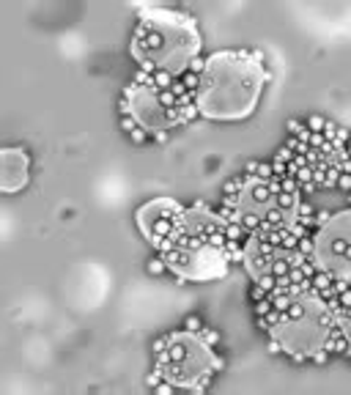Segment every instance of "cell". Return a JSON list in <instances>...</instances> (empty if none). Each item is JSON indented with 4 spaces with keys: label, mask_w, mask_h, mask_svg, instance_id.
Wrapping results in <instances>:
<instances>
[{
    "label": "cell",
    "mask_w": 351,
    "mask_h": 395,
    "mask_svg": "<svg viewBox=\"0 0 351 395\" xmlns=\"http://www.w3.org/2000/svg\"><path fill=\"white\" fill-rule=\"evenodd\" d=\"M327 220H329V214H327V211H316V214H313V222H316V228H321Z\"/></svg>",
    "instance_id": "cell-52"
},
{
    "label": "cell",
    "mask_w": 351,
    "mask_h": 395,
    "mask_svg": "<svg viewBox=\"0 0 351 395\" xmlns=\"http://www.w3.org/2000/svg\"><path fill=\"white\" fill-rule=\"evenodd\" d=\"M200 49L203 36L192 14L162 6L138 8V25L129 39V55L138 69L148 74L170 71L173 77H181Z\"/></svg>",
    "instance_id": "cell-2"
},
{
    "label": "cell",
    "mask_w": 351,
    "mask_h": 395,
    "mask_svg": "<svg viewBox=\"0 0 351 395\" xmlns=\"http://www.w3.org/2000/svg\"><path fill=\"white\" fill-rule=\"evenodd\" d=\"M310 135H313V132H310L307 126H302V129L296 132L294 138H296V140H302V143H307V146H310Z\"/></svg>",
    "instance_id": "cell-50"
},
{
    "label": "cell",
    "mask_w": 351,
    "mask_h": 395,
    "mask_svg": "<svg viewBox=\"0 0 351 395\" xmlns=\"http://www.w3.org/2000/svg\"><path fill=\"white\" fill-rule=\"evenodd\" d=\"M324 124H327V118H321V116H310L304 126H307L310 132H324Z\"/></svg>",
    "instance_id": "cell-32"
},
{
    "label": "cell",
    "mask_w": 351,
    "mask_h": 395,
    "mask_svg": "<svg viewBox=\"0 0 351 395\" xmlns=\"http://www.w3.org/2000/svg\"><path fill=\"white\" fill-rule=\"evenodd\" d=\"M184 211L187 209L176 198H154V201L143 203L135 211V220H138V228L143 233V239L159 253L165 247V242H170V236H173V231L179 228Z\"/></svg>",
    "instance_id": "cell-8"
},
{
    "label": "cell",
    "mask_w": 351,
    "mask_h": 395,
    "mask_svg": "<svg viewBox=\"0 0 351 395\" xmlns=\"http://www.w3.org/2000/svg\"><path fill=\"white\" fill-rule=\"evenodd\" d=\"M346 151H349V160H351V146H349V148H346Z\"/></svg>",
    "instance_id": "cell-56"
},
{
    "label": "cell",
    "mask_w": 351,
    "mask_h": 395,
    "mask_svg": "<svg viewBox=\"0 0 351 395\" xmlns=\"http://www.w3.org/2000/svg\"><path fill=\"white\" fill-rule=\"evenodd\" d=\"M255 283H258V285H261V288H263V291H272V288H275V285H277V275H272V272H266V275H261V278H258V280H255Z\"/></svg>",
    "instance_id": "cell-26"
},
{
    "label": "cell",
    "mask_w": 351,
    "mask_h": 395,
    "mask_svg": "<svg viewBox=\"0 0 351 395\" xmlns=\"http://www.w3.org/2000/svg\"><path fill=\"white\" fill-rule=\"evenodd\" d=\"M272 310V297H263L261 302H255V316H266Z\"/></svg>",
    "instance_id": "cell-36"
},
{
    "label": "cell",
    "mask_w": 351,
    "mask_h": 395,
    "mask_svg": "<svg viewBox=\"0 0 351 395\" xmlns=\"http://www.w3.org/2000/svg\"><path fill=\"white\" fill-rule=\"evenodd\" d=\"M294 157H296V154L291 151L288 146H280V148L275 151V160H277V162H285V165H288V162H294Z\"/></svg>",
    "instance_id": "cell-29"
},
{
    "label": "cell",
    "mask_w": 351,
    "mask_h": 395,
    "mask_svg": "<svg viewBox=\"0 0 351 395\" xmlns=\"http://www.w3.org/2000/svg\"><path fill=\"white\" fill-rule=\"evenodd\" d=\"M313 173H316V167L313 165H304V167H299V173H296V181H299V184H310V181H313Z\"/></svg>",
    "instance_id": "cell-27"
},
{
    "label": "cell",
    "mask_w": 351,
    "mask_h": 395,
    "mask_svg": "<svg viewBox=\"0 0 351 395\" xmlns=\"http://www.w3.org/2000/svg\"><path fill=\"white\" fill-rule=\"evenodd\" d=\"M349 146H351V143H349Z\"/></svg>",
    "instance_id": "cell-59"
},
{
    "label": "cell",
    "mask_w": 351,
    "mask_h": 395,
    "mask_svg": "<svg viewBox=\"0 0 351 395\" xmlns=\"http://www.w3.org/2000/svg\"><path fill=\"white\" fill-rule=\"evenodd\" d=\"M165 349H167V335H165V338H157V340H154V351H157V354H162Z\"/></svg>",
    "instance_id": "cell-51"
},
{
    "label": "cell",
    "mask_w": 351,
    "mask_h": 395,
    "mask_svg": "<svg viewBox=\"0 0 351 395\" xmlns=\"http://www.w3.org/2000/svg\"><path fill=\"white\" fill-rule=\"evenodd\" d=\"M255 179H261V181H269V179H275V170H272V162H258V170H255Z\"/></svg>",
    "instance_id": "cell-23"
},
{
    "label": "cell",
    "mask_w": 351,
    "mask_h": 395,
    "mask_svg": "<svg viewBox=\"0 0 351 395\" xmlns=\"http://www.w3.org/2000/svg\"><path fill=\"white\" fill-rule=\"evenodd\" d=\"M337 179H340V167H337V162H335V165L327 167V181H324V189L337 187Z\"/></svg>",
    "instance_id": "cell-22"
},
{
    "label": "cell",
    "mask_w": 351,
    "mask_h": 395,
    "mask_svg": "<svg viewBox=\"0 0 351 395\" xmlns=\"http://www.w3.org/2000/svg\"><path fill=\"white\" fill-rule=\"evenodd\" d=\"M266 351L272 354V357H277V354H282V346H280V340H277V338H269V343H266Z\"/></svg>",
    "instance_id": "cell-44"
},
{
    "label": "cell",
    "mask_w": 351,
    "mask_h": 395,
    "mask_svg": "<svg viewBox=\"0 0 351 395\" xmlns=\"http://www.w3.org/2000/svg\"><path fill=\"white\" fill-rule=\"evenodd\" d=\"M244 269H247V275L253 280H258L261 275L272 272V256H266L250 236H247V242H244Z\"/></svg>",
    "instance_id": "cell-11"
},
{
    "label": "cell",
    "mask_w": 351,
    "mask_h": 395,
    "mask_svg": "<svg viewBox=\"0 0 351 395\" xmlns=\"http://www.w3.org/2000/svg\"><path fill=\"white\" fill-rule=\"evenodd\" d=\"M310 360H313V362H318V365H324V362L329 360V351H327V349H318V351L313 354V357H310Z\"/></svg>",
    "instance_id": "cell-47"
},
{
    "label": "cell",
    "mask_w": 351,
    "mask_h": 395,
    "mask_svg": "<svg viewBox=\"0 0 351 395\" xmlns=\"http://www.w3.org/2000/svg\"><path fill=\"white\" fill-rule=\"evenodd\" d=\"M285 146H288L294 154H307V151H310V146H307V143H302V140H296L294 135H291V138L285 140Z\"/></svg>",
    "instance_id": "cell-28"
},
{
    "label": "cell",
    "mask_w": 351,
    "mask_h": 395,
    "mask_svg": "<svg viewBox=\"0 0 351 395\" xmlns=\"http://www.w3.org/2000/svg\"><path fill=\"white\" fill-rule=\"evenodd\" d=\"M272 170H275V176H277V179H285V162H277V160H272Z\"/></svg>",
    "instance_id": "cell-48"
},
{
    "label": "cell",
    "mask_w": 351,
    "mask_h": 395,
    "mask_svg": "<svg viewBox=\"0 0 351 395\" xmlns=\"http://www.w3.org/2000/svg\"><path fill=\"white\" fill-rule=\"evenodd\" d=\"M255 170H258V162H247V167H244V173H247V176H255Z\"/></svg>",
    "instance_id": "cell-54"
},
{
    "label": "cell",
    "mask_w": 351,
    "mask_h": 395,
    "mask_svg": "<svg viewBox=\"0 0 351 395\" xmlns=\"http://www.w3.org/2000/svg\"><path fill=\"white\" fill-rule=\"evenodd\" d=\"M157 143H167V132H157V135H151Z\"/></svg>",
    "instance_id": "cell-55"
},
{
    "label": "cell",
    "mask_w": 351,
    "mask_h": 395,
    "mask_svg": "<svg viewBox=\"0 0 351 395\" xmlns=\"http://www.w3.org/2000/svg\"><path fill=\"white\" fill-rule=\"evenodd\" d=\"M337 189L351 198V173H340V179H337Z\"/></svg>",
    "instance_id": "cell-35"
},
{
    "label": "cell",
    "mask_w": 351,
    "mask_h": 395,
    "mask_svg": "<svg viewBox=\"0 0 351 395\" xmlns=\"http://www.w3.org/2000/svg\"><path fill=\"white\" fill-rule=\"evenodd\" d=\"M154 368L176 387L192 390L195 384L209 381L214 373H220L225 368V360L211 351V346L200 338V332L179 329V332H167V349L157 354Z\"/></svg>",
    "instance_id": "cell-3"
},
{
    "label": "cell",
    "mask_w": 351,
    "mask_h": 395,
    "mask_svg": "<svg viewBox=\"0 0 351 395\" xmlns=\"http://www.w3.org/2000/svg\"><path fill=\"white\" fill-rule=\"evenodd\" d=\"M30 181V157L25 148H3L0 151V189L14 195L28 187Z\"/></svg>",
    "instance_id": "cell-9"
},
{
    "label": "cell",
    "mask_w": 351,
    "mask_h": 395,
    "mask_svg": "<svg viewBox=\"0 0 351 395\" xmlns=\"http://www.w3.org/2000/svg\"><path fill=\"white\" fill-rule=\"evenodd\" d=\"M129 138L135 140V143H138V146H143L145 140L151 138V132H148V129H143V126H138V129H132V132H129Z\"/></svg>",
    "instance_id": "cell-30"
},
{
    "label": "cell",
    "mask_w": 351,
    "mask_h": 395,
    "mask_svg": "<svg viewBox=\"0 0 351 395\" xmlns=\"http://www.w3.org/2000/svg\"><path fill=\"white\" fill-rule=\"evenodd\" d=\"M282 253H294V250H299V236H294L288 228L282 231Z\"/></svg>",
    "instance_id": "cell-20"
},
{
    "label": "cell",
    "mask_w": 351,
    "mask_h": 395,
    "mask_svg": "<svg viewBox=\"0 0 351 395\" xmlns=\"http://www.w3.org/2000/svg\"><path fill=\"white\" fill-rule=\"evenodd\" d=\"M132 83H135V85H151V74L143 71V69H138V74L132 77Z\"/></svg>",
    "instance_id": "cell-39"
},
{
    "label": "cell",
    "mask_w": 351,
    "mask_h": 395,
    "mask_svg": "<svg viewBox=\"0 0 351 395\" xmlns=\"http://www.w3.org/2000/svg\"><path fill=\"white\" fill-rule=\"evenodd\" d=\"M349 283H351V278H349Z\"/></svg>",
    "instance_id": "cell-58"
},
{
    "label": "cell",
    "mask_w": 351,
    "mask_h": 395,
    "mask_svg": "<svg viewBox=\"0 0 351 395\" xmlns=\"http://www.w3.org/2000/svg\"><path fill=\"white\" fill-rule=\"evenodd\" d=\"M225 236H228V242H241V244H244L250 233L241 228L239 222H225Z\"/></svg>",
    "instance_id": "cell-16"
},
{
    "label": "cell",
    "mask_w": 351,
    "mask_h": 395,
    "mask_svg": "<svg viewBox=\"0 0 351 395\" xmlns=\"http://www.w3.org/2000/svg\"><path fill=\"white\" fill-rule=\"evenodd\" d=\"M302 121H296V118H291V121H285V129H288L291 132V135H296V132H299V129H302Z\"/></svg>",
    "instance_id": "cell-49"
},
{
    "label": "cell",
    "mask_w": 351,
    "mask_h": 395,
    "mask_svg": "<svg viewBox=\"0 0 351 395\" xmlns=\"http://www.w3.org/2000/svg\"><path fill=\"white\" fill-rule=\"evenodd\" d=\"M332 280H335V278H332L327 269H316V275L310 278V285H313V291H321V288H329Z\"/></svg>",
    "instance_id": "cell-17"
},
{
    "label": "cell",
    "mask_w": 351,
    "mask_h": 395,
    "mask_svg": "<svg viewBox=\"0 0 351 395\" xmlns=\"http://www.w3.org/2000/svg\"><path fill=\"white\" fill-rule=\"evenodd\" d=\"M335 324H337L335 310H329L316 297L304 316H299V319H282L277 326L269 329V335L280 340L282 351L288 354L294 362H304L318 349H324V343L329 338V329Z\"/></svg>",
    "instance_id": "cell-4"
},
{
    "label": "cell",
    "mask_w": 351,
    "mask_h": 395,
    "mask_svg": "<svg viewBox=\"0 0 351 395\" xmlns=\"http://www.w3.org/2000/svg\"><path fill=\"white\" fill-rule=\"evenodd\" d=\"M340 307H351V285L337 294V310H340Z\"/></svg>",
    "instance_id": "cell-37"
},
{
    "label": "cell",
    "mask_w": 351,
    "mask_h": 395,
    "mask_svg": "<svg viewBox=\"0 0 351 395\" xmlns=\"http://www.w3.org/2000/svg\"><path fill=\"white\" fill-rule=\"evenodd\" d=\"M294 220L291 214H285L280 206H275V203H269L266 209H263V225H269V228H288V222Z\"/></svg>",
    "instance_id": "cell-13"
},
{
    "label": "cell",
    "mask_w": 351,
    "mask_h": 395,
    "mask_svg": "<svg viewBox=\"0 0 351 395\" xmlns=\"http://www.w3.org/2000/svg\"><path fill=\"white\" fill-rule=\"evenodd\" d=\"M159 256L165 258L167 272H173L179 283L195 280V283H211V280H222L231 269V263L225 258V250L217 247H200V250H184L165 244L159 250Z\"/></svg>",
    "instance_id": "cell-6"
},
{
    "label": "cell",
    "mask_w": 351,
    "mask_h": 395,
    "mask_svg": "<svg viewBox=\"0 0 351 395\" xmlns=\"http://www.w3.org/2000/svg\"><path fill=\"white\" fill-rule=\"evenodd\" d=\"M138 121H135V118H132V116H124V118H121V129H124V132H132V129H138Z\"/></svg>",
    "instance_id": "cell-46"
},
{
    "label": "cell",
    "mask_w": 351,
    "mask_h": 395,
    "mask_svg": "<svg viewBox=\"0 0 351 395\" xmlns=\"http://www.w3.org/2000/svg\"><path fill=\"white\" fill-rule=\"evenodd\" d=\"M159 381H165V376H162V373H159V371H157V368H154L151 373L145 376V384H148V387H157Z\"/></svg>",
    "instance_id": "cell-42"
},
{
    "label": "cell",
    "mask_w": 351,
    "mask_h": 395,
    "mask_svg": "<svg viewBox=\"0 0 351 395\" xmlns=\"http://www.w3.org/2000/svg\"><path fill=\"white\" fill-rule=\"evenodd\" d=\"M189 71H195V74H203V71H206V58H195L192 63H189Z\"/></svg>",
    "instance_id": "cell-41"
},
{
    "label": "cell",
    "mask_w": 351,
    "mask_h": 395,
    "mask_svg": "<svg viewBox=\"0 0 351 395\" xmlns=\"http://www.w3.org/2000/svg\"><path fill=\"white\" fill-rule=\"evenodd\" d=\"M255 326H258L261 332H269V321H266V316H258V321H255Z\"/></svg>",
    "instance_id": "cell-53"
},
{
    "label": "cell",
    "mask_w": 351,
    "mask_h": 395,
    "mask_svg": "<svg viewBox=\"0 0 351 395\" xmlns=\"http://www.w3.org/2000/svg\"><path fill=\"white\" fill-rule=\"evenodd\" d=\"M266 63L255 61L253 49H217L206 58L200 74L198 110L209 121H244L261 102L269 83Z\"/></svg>",
    "instance_id": "cell-1"
},
{
    "label": "cell",
    "mask_w": 351,
    "mask_h": 395,
    "mask_svg": "<svg viewBox=\"0 0 351 395\" xmlns=\"http://www.w3.org/2000/svg\"><path fill=\"white\" fill-rule=\"evenodd\" d=\"M272 201H275V195L269 192V184H266V181H261V179H255V176L244 184V189H241V195H239V206L261 209V211Z\"/></svg>",
    "instance_id": "cell-10"
},
{
    "label": "cell",
    "mask_w": 351,
    "mask_h": 395,
    "mask_svg": "<svg viewBox=\"0 0 351 395\" xmlns=\"http://www.w3.org/2000/svg\"><path fill=\"white\" fill-rule=\"evenodd\" d=\"M200 338L206 340L209 346H214V343L220 340V332H217V329H211V326H203V329H200Z\"/></svg>",
    "instance_id": "cell-33"
},
{
    "label": "cell",
    "mask_w": 351,
    "mask_h": 395,
    "mask_svg": "<svg viewBox=\"0 0 351 395\" xmlns=\"http://www.w3.org/2000/svg\"><path fill=\"white\" fill-rule=\"evenodd\" d=\"M299 253H304V256L313 258V253H316V233H307L299 239Z\"/></svg>",
    "instance_id": "cell-21"
},
{
    "label": "cell",
    "mask_w": 351,
    "mask_h": 395,
    "mask_svg": "<svg viewBox=\"0 0 351 395\" xmlns=\"http://www.w3.org/2000/svg\"><path fill=\"white\" fill-rule=\"evenodd\" d=\"M346 357H349V360H351V349H349V354H346Z\"/></svg>",
    "instance_id": "cell-57"
},
{
    "label": "cell",
    "mask_w": 351,
    "mask_h": 395,
    "mask_svg": "<svg viewBox=\"0 0 351 395\" xmlns=\"http://www.w3.org/2000/svg\"><path fill=\"white\" fill-rule=\"evenodd\" d=\"M266 321H269V329H272V326H277V324H280V321H282V313L272 307V310L266 313Z\"/></svg>",
    "instance_id": "cell-43"
},
{
    "label": "cell",
    "mask_w": 351,
    "mask_h": 395,
    "mask_svg": "<svg viewBox=\"0 0 351 395\" xmlns=\"http://www.w3.org/2000/svg\"><path fill=\"white\" fill-rule=\"evenodd\" d=\"M179 77H173L170 71H154L151 74V88H157V91H167V88H173V83H176Z\"/></svg>",
    "instance_id": "cell-15"
},
{
    "label": "cell",
    "mask_w": 351,
    "mask_h": 395,
    "mask_svg": "<svg viewBox=\"0 0 351 395\" xmlns=\"http://www.w3.org/2000/svg\"><path fill=\"white\" fill-rule=\"evenodd\" d=\"M299 201H302V192H280V195H275V201H272V203H275V206H280L285 214L294 217Z\"/></svg>",
    "instance_id": "cell-14"
},
{
    "label": "cell",
    "mask_w": 351,
    "mask_h": 395,
    "mask_svg": "<svg viewBox=\"0 0 351 395\" xmlns=\"http://www.w3.org/2000/svg\"><path fill=\"white\" fill-rule=\"evenodd\" d=\"M236 222H239L247 233H255V231L263 228V211H261V209L239 206V217H236Z\"/></svg>",
    "instance_id": "cell-12"
},
{
    "label": "cell",
    "mask_w": 351,
    "mask_h": 395,
    "mask_svg": "<svg viewBox=\"0 0 351 395\" xmlns=\"http://www.w3.org/2000/svg\"><path fill=\"white\" fill-rule=\"evenodd\" d=\"M282 192H302V184H299L294 176H285V179H282Z\"/></svg>",
    "instance_id": "cell-31"
},
{
    "label": "cell",
    "mask_w": 351,
    "mask_h": 395,
    "mask_svg": "<svg viewBox=\"0 0 351 395\" xmlns=\"http://www.w3.org/2000/svg\"><path fill=\"white\" fill-rule=\"evenodd\" d=\"M198 116H200V110H198V102H192V104H184V107H181V118H184V124L195 121Z\"/></svg>",
    "instance_id": "cell-25"
},
{
    "label": "cell",
    "mask_w": 351,
    "mask_h": 395,
    "mask_svg": "<svg viewBox=\"0 0 351 395\" xmlns=\"http://www.w3.org/2000/svg\"><path fill=\"white\" fill-rule=\"evenodd\" d=\"M179 80L184 83V88H187V91H192V93H198V88H200V74H195V71H189V69H187L184 74L179 77Z\"/></svg>",
    "instance_id": "cell-19"
},
{
    "label": "cell",
    "mask_w": 351,
    "mask_h": 395,
    "mask_svg": "<svg viewBox=\"0 0 351 395\" xmlns=\"http://www.w3.org/2000/svg\"><path fill=\"white\" fill-rule=\"evenodd\" d=\"M327 146V138H324L321 132H313L310 135V148H324Z\"/></svg>",
    "instance_id": "cell-40"
},
{
    "label": "cell",
    "mask_w": 351,
    "mask_h": 395,
    "mask_svg": "<svg viewBox=\"0 0 351 395\" xmlns=\"http://www.w3.org/2000/svg\"><path fill=\"white\" fill-rule=\"evenodd\" d=\"M263 297H269V294L263 291V288H261V285H258V283H255L253 288H250V299H253V302H261Z\"/></svg>",
    "instance_id": "cell-45"
},
{
    "label": "cell",
    "mask_w": 351,
    "mask_h": 395,
    "mask_svg": "<svg viewBox=\"0 0 351 395\" xmlns=\"http://www.w3.org/2000/svg\"><path fill=\"white\" fill-rule=\"evenodd\" d=\"M184 329H189V332H200V329H203V321H200L198 316H187V319H184Z\"/></svg>",
    "instance_id": "cell-34"
},
{
    "label": "cell",
    "mask_w": 351,
    "mask_h": 395,
    "mask_svg": "<svg viewBox=\"0 0 351 395\" xmlns=\"http://www.w3.org/2000/svg\"><path fill=\"white\" fill-rule=\"evenodd\" d=\"M145 269H148V275H162V272H167V263H165V258H162V256L157 253V256L148 258Z\"/></svg>",
    "instance_id": "cell-18"
},
{
    "label": "cell",
    "mask_w": 351,
    "mask_h": 395,
    "mask_svg": "<svg viewBox=\"0 0 351 395\" xmlns=\"http://www.w3.org/2000/svg\"><path fill=\"white\" fill-rule=\"evenodd\" d=\"M313 214H316V209H313V206H310V203L307 201H304V198H302V201H299V206H296V220H307V217H313Z\"/></svg>",
    "instance_id": "cell-24"
},
{
    "label": "cell",
    "mask_w": 351,
    "mask_h": 395,
    "mask_svg": "<svg viewBox=\"0 0 351 395\" xmlns=\"http://www.w3.org/2000/svg\"><path fill=\"white\" fill-rule=\"evenodd\" d=\"M313 261L332 278H351V209L332 214L316 231Z\"/></svg>",
    "instance_id": "cell-5"
},
{
    "label": "cell",
    "mask_w": 351,
    "mask_h": 395,
    "mask_svg": "<svg viewBox=\"0 0 351 395\" xmlns=\"http://www.w3.org/2000/svg\"><path fill=\"white\" fill-rule=\"evenodd\" d=\"M124 99L129 102L132 118H135L143 129L151 132V135H157V132H170L173 126L184 124L181 107L179 110L165 107L157 96V88H151V85H135L129 80V85L124 88Z\"/></svg>",
    "instance_id": "cell-7"
},
{
    "label": "cell",
    "mask_w": 351,
    "mask_h": 395,
    "mask_svg": "<svg viewBox=\"0 0 351 395\" xmlns=\"http://www.w3.org/2000/svg\"><path fill=\"white\" fill-rule=\"evenodd\" d=\"M324 138H327V143H332V140H335V135H337V124L335 121H327V124H324V132H321Z\"/></svg>",
    "instance_id": "cell-38"
}]
</instances>
